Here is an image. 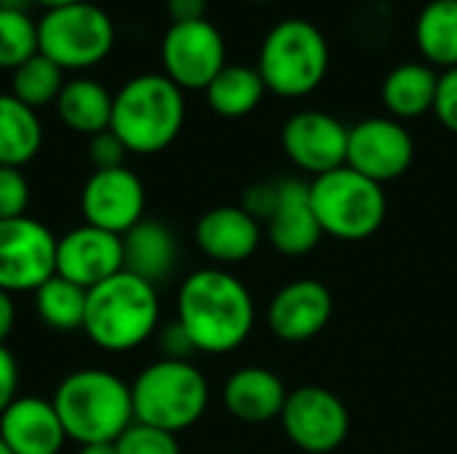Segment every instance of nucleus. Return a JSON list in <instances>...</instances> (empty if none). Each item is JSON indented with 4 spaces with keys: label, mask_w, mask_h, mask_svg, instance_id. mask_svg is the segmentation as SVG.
<instances>
[{
    "label": "nucleus",
    "mask_w": 457,
    "mask_h": 454,
    "mask_svg": "<svg viewBox=\"0 0 457 454\" xmlns=\"http://www.w3.org/2000/svg\"><path fill=\"white\" fill-rule=\"evenodd\" d=\"M177 321L198 353H230L254 329V300L244 281L222 268L190 273L177 297Z\"/></svg>",
    "instance_id": "1"
},
{
    "label": "nucleus",
    "mask_w": 457,
    "mask_h": 454,
    "mask_svg": "<svg viewBox=\"0 0 457 454\" xmlns=\"http://www.w3.org/2000/svg\"><path fill=\"white\" fill-rule=\"evenodd\" d=\"M67 439L86 444H112L134 423L131 385L104 369L67 375L51 399Z\"/></svg>",
    "instance_id": "2"
},
{
    "label": "nucleus",
    "mask_w": 457,
    "mask_h": 454,
    "mask_svg": "<svg viewBox=\"0 0 457 454\" xmlns=\"http://www.w3.org/2000/svg\"><path fill=\"white\" fill-rule=\"evenodd\" d=\"M185 96L163 72H145L131 78L112 94L110 131L129 153L153 155L166 150L182 131Z\"/></svg>",
    "instance_id": "3"
},
{
    "label": "nucleus",
    "mask_w": 457,
    "mask_h": 454,
    "mask_svg": "<svg viewBox=\"0 0 457 454\" xmlns=\"http://www.w3.org/2000/svg\"><path fill=\"white\" fill-rule=\"evenodd\" d=\"M161 305L153 284L120 270L104 284L88 289L83 332L107 353L139 348L158 329Z\"/></svg>",
    "instance_id": "4"
},
{
    "label": "nucleus",
    "mask_w": 457,
    "mask_h": 454,
    "mask_svg": "<svg viewBox=\"0 0 457 454\" xmlns=\"http://www.w3.org/2000/svg\"><path fill=\"white\" fill-rule=\"evenodd\" d=\"M329 70V45L321 29L305 19L278 21L262 40L257 72L276 96L313 94Z\"/></svg>",
    "instance_id": "5"
},
{
    "label": "nucleus",
    "mask_w": 457,
    "mask_h": 454,
    "mask_svg": "<svg viewBox=\"0 0 457 454\" xmlns=\"http://www.w3.org/2000/svg\"><path fill=\"white\" fill-rule=\"evenodd\" d=\"M134 420L177 433L195 425L209 404V383L190 361L161 359L131 385Z\"/></svg>",
    "instance_id": "6"
},
{
    "label": "nucleus",
    "mask_w": 457,
    "mask_h": 454,
    "mask_svg": "<svg viewBox=\"0 0 457 454\" xmlns=\"http://www.w3.org/2000/svg\"><path fill=\"white\" fill-rule=\"evenodd\" d=\"M311 206L321 230L340 241H364L375 235L388 209L383 185L367 179L351 166L313 177Z\"/></svg>",
    "instance_id": "7"
},
{
    "label": "nucleus",
    "mask_w": 457,
    "mask_h": 454,
    "mask_svg": "<svg viewBox=\"0 0 457 454\" xmlns=\"http://www.w3.org/2000/svg\"><path fill=\"white\" fill-rule=\"evenodd\" d=\"M115 24L91 0L51 8L37 21V51L62 70H88L110 56Z\"/></svg>",
    "instance_id": "8"
},
{
    "label": "nucleus",
    "mask_w": 457,
    "mask_h": 454,
    "mask_svg": "<svg viewBox=\"0 0 457 454\" xmlns=\"http://www.w3.org/2000/svg\"><path fill=\"white\" fill-rule=\"evenodd\" d=\"M56 235L32 217L0 219V289L37 292L56 276Z\"/></svg>",
    "instance_id": "9"
},
{
    "label": "nucleus",
    "mask_w": 457,
    "mask_h": 454,
    "mask_svg": "<svg viewBox=\"0 0 457 454\" xmlns=\"http://www.w3.org/2000/svg\"><path fill=\"white\" fill-rule=\"evenodd\" d=\"M225 56V37L209 19L171 24L161 43L163 75L182 91H206V86L228 64Z\"/></svg>",
    "instance_id": "10"
},
{
    "label": "nucleus",
    "mask_w": 457,
    "mask_h": 454,
    "mask_svg": "<svg viewBox=\"0 0 457 454\" xmlns=\"http://www.w3.org/2000/svg\"><path fill=\"white\" fill-rule=\"evenodd\" d=\"M281 425L289 442L308 454H329L348 439L351 417L345 404L327 388L303 385L289 391Z\"/></svg>",
    "instance_id": "11"
},
{
    "label": "nucleus",
    "mask_w": 457,
    "mask_h": 454,
    "mask_svg": "<svg viewBox=\"0 0 457 454\" xmlns=\"http://www.w3.org/2000/svg\"><path fill=\"white\" fill-rule=\"evenodd\" d=\"M415 158V142L396 118H367L348 128L345 166L386 185L399 179Z\"/></svg>",
    "instance_id": "12"
},
{
    "label": "nucleus",
    "mask_w": 457,
    "mask_h": 454,
    "mask_svg": "<svg viewBox=\"0 0 457 454\" xmlns=\"http://www.w3.org/2000/svg\"><path fill=\"white\" fill-rule=\"evenodd\" d=\"M281 147L297 169L321 177L345 166L348 126H343L329 112L303 110L284 123Z\"/></svg>",
    "instance_id": "13"
},
{
    "label": "nucleus",
    "mask_w": 457,
    "mask_h": 454,
    "mask_svg": "<svg viewBox=\"0 0 457 454\" xmlns=\"http://www.w3.org/2000/svg\"><path fill=\"white\" fill-rule=\"evenodd\" d=\"M80 209L88 225L126 235L145 219V185L126 166L94 171L83 185Z\"/></svg>",
    "instance_id": "14"
},
{
    "label": "nucleus",
    "mask_w": 457,
    "mask_h": 454,
    "mask_svg": "<svg viewBox=\"0 0 457 454\" xmlns=\"http://www.w3.org/2000/svg\"><path fill=\"white\" fill-rule=\"evenodd\" d=\"M123 270V238L94 225H80L56 241V276L94 289Z\"/></svg>",
    "instance_id": "15"
},
{
    "label": "nucleus",
    "mask_w": 457,
    "mask_h": 454,
    "mask_svg": "<svg viewBox=\"0 0 457 454\" xmlns=\"http://www.w3.org/2000/svg\"><path fill=\"white\" fill-rule=\"evenodd\" d=\"M332 292L316 278H297L287 284L268 308L270 332L284 343L313 340L332 318Z\"/></svg>",
    "instance_id": "16"
},
{
    "label": "nucleus",
    "mask_w": 457,
    "mask_h": 454,
    "mask_svg": "<svg viewBox=\"0 0 457 454\" xmlns=\"http://www.w3.org/2000/svg\"><path fill=\"white\" fill-rule=\"evenodd\" d=\"M265 227L276 252L287 257H303L313 252L324 230L311 206V182L297 179V177L278 179L276 209L268 217Z\"/></svg>",
    "instance_id": "17"
},
{
    "label": "nucleus",
    "mask_w": 457,
    "mask_h": 454,
    "mask_svg": "<svg viewBox=\"0 0 457 454\" xmlns=\"http://www.w3.org/2000/svg\"><path fill=\"white\" fill-rule=\"evenodd\" d=\"M0 439L13 454H59L67 433L51 401L21 396L0 415Z\"/></svg>",
    "instance_id": "18"
},
{
    "label": "nucleus",
    "mask_w": 457,
    "mask_h": 454,
    "mask_svg": "<svg viewBox=\"0 0 457 454\" xmlns=\"http://www.w3.org/2000/svg\"><path fill=\"white\" fill-rule=\"evenodd\" d=\"M262 238L260 222L241 206H217L206 211L195 225V241L206 257L220 265H236L249 260Z\"/></svg>",
    "instance_id": "19"
},
{
    "label": "nucleus",
    "mask_w": 457,
    "mask_h": 454,
    "mask_svg": "<svg viewBox=\"0 0 457 454\" xmlns=\"http://www.w3.org/2000/svg\"><path fill=\"white\" fill-rule=\"evenodd\" d=\"M287 385L265 367H244L225 383V407L244 423H268L281 417L287 404Z\"/></svg>",
    "instance_id": "20"
},
{
    "label": "nucleus",
    "mask_w": 457,
    "mask_h": 454,
    "mask_svg": "<svg viewBox=\"0 0 457 454\" xmlns=\"http://www.w3.org/2000/svg\"><path fill=\"white\" fill-rule=\"evenodd\" d=\"M123 238V270L158 286L174 273L177 265V238L155 219L137 222Z\"/></svg>",
    "instance_id": "21"
},
{
    "label": "nucleus",
    "mask_w": 457,
    "mask_h": 454,
    "mask_svg": "<svg viewBox=\"0 0 457 454\" xmlns=\"http://www.w3.org/2000/svg\"><path fill=\"white\" fill-rule=\"evenodd\" d=\"M439 75L431 64L407 62L394 67L383 80V104L394 118H420L434 110Z\"/></svg>",
    "instance_id": "22"
},
{
    "label": "nucleus",
    "mask_w": 457,
    "mask_h": 454,
    "mask_svg": "<svg viewBox=\"0 0 457 454\" xmlns=\"http://www.w3.org/2000/svg\"><path fill=\"white\" fill-rule=\"evenodd\" d=\"M56 112L67 128L86 136H96L110 128L112 94L91 78H75L64 83L56 99Z\"/></svg>",
    "instance_id": "23"
},
{
    "label": "nucleus",
    "mask_w": 457,
    "mask_h": 454,
    "mask_svg": "<svg viewBox=\"0 0 457 454\" xmlns=\"http://www.w3.org/2000/svg\"><path fill=\"white\" fill-rule=\"evenodd\" d=\"M43 144L37 110L19 102L13 94H0V166L21 169Z\"/></svg>",
    "instance_id": "24"
},
{
    "label": "nucleus",
    "mask_w": 457,
    "mask_h": 454,
    "mask_svg": "<svg viewBox=\"0 0 457 454\" xmlns=\"http://www.w3.org/2000/svg\"><path fill=\"white\" fill-rule=\"evenodd\" d=\"M265 91L268 88L257 67L225 64L222 72L206 86V102L222 118H244L257 110Z\"/></svg>",
    "instance_id": "25"
},
{
    "label": "nucleus",
    "mask_w": 457,
    "mask_h": 454,
    "mask_svg": "<svg viewBox=\"0 0 457 454\" xmlns=\"http://www.w3.org/2000/svg\"><path fill=\"white\" fill-rule=\"evenodd\" d=\"M415 40L431 67H457V0H431L418 16Z\"/></svg>",
    "instance_id": "26"
},
{
    "label": "nucleus",
    "mask_w": 457,
    "mask_h": 454,
    "mask_svg": "<svg viewBox=\"0 0 457 454\" xmlns=\"http://www.w3.org/2000/svg\"><path fill=\"white\" fill-rule=\"evenodd\" d=\"M86 300H88L86 289H80L78 284H72L62 276H51L35 292V310L46 326H51L56 332H78V329H83Z\"/></svg>",
    "instance_id": "27"
},
{
    "label": "nucleus",
    "mask_w": 457,
    "mask_h": 454,
    "mask_svg": "<svg viewBox=\"0 0 457 454\" xmlns=\"http://www.w3.org/2000/svg\"><path fill=\"white\" fill-rule=\"evenodd\" d=\"M62 88H64V70L51 59H46L40 51L11 72V94L32 110L46 107L51 102L56 104Z\"/></svg>",
    "instance_id": "28"
},
{
    "label": "nucleus",
    "mask_w": 457,
    "mask_h": 454,
    "mask_svg": "<svg viewBox=\"0 0 457 454\" xmlns=\"http://www.w3.org/2000/svg\"><path fill=\"white\" fill-rule=\"evenodd\" d=\"M37 54V21L27 11L0 8V67L16 70Z\"/></svg>",
    "instance_id": "29"
},
{
    "label": "nucleus",
    "mask_w": 457,
    "mask_h": 454,
    "mask_svg": "<svg viewBox=\"0 0 457 454\" xmlns=\"http://www.w3.org/2000/svg\"><path fill=\"white\" fill-rule=\"evenodd\" d=\"M118 454H182L177 436L145 423H131L115 442Z\"/></svg>",
    "instance_id": "30"
},
{
    "label": "nucleus",
    "mask_w": 457,
    "mask_h": 454,
    "mask_svg": "<svg viewBox=\"0 0 457 454\" xmlns=\"http://www.w3.org/2000/svg\"><path fill=\"white\" fill-rule=\"evenodd\" d=\"M29 203V185L21 169L0 166V219L24 217Z\"/></svg>",
    "instance_id": "31"
},
{
    "label": "nucleus",
    "mask_w": 457,
    "mask_h": 454,
    "mask_svg": "<svg viewBox=\"0 0 457 454\" xmlns=\"http://www.w3.org/2000/svg\"><path fill=\"white\" fill-rule=\"evenodd\" d=\"M91 163H94V171H104V169H120L123 166V158H126V144L115 136V131H102L96 136H91Z\"/></svg>",
    "instance_id": "32"
},
{
    "label": "nucleus",
    "mask_w": 457,
    "mask_h": 454,
    "mask_svg": "<svg viewBox=\"0 0 457 454\" xmlns=\"http://www.w3.org/2000/svg\"><path fill=\"white\" fill-rule=\"evenodd\" d=\"M436 118L457 134V67L445 70L439 75V88H436V102H434Z\"/></svg>",
    "instance_id": "33"
},
{
    "label": "nucleus",
    "mask_w": 457,
    "mask_h": 454,
    "mask_svg": "<svg viewBox=\"0 0 457 454\" xmlns=\"http://www.w3.org/2000/svg\"><path fill=\"white\" fill-rule=\"evenodd\" d=\"M158 345H161L163 359H169V361H187L193 353H198L195 345H193V340H190V334L182 329L179 321H171V324L161 332Z\"/></svg>",
    "instance_id": "34"
},
{
    "label": "nucleus",
    "mask_w": 457,
    "mask_h": 454,
    "mask_svg": "<svg viewBox=\"0 0 457 454\" xmlns=\"http://www.w3.org/2000/svg\"><path fill=\"white\" fill-rule=\"evenodd\" d=\"M16 388H19V367L16 359L5 345H0V415L16 401Z\"/></svg>",
    "instance_id": "35"
},
{
    "label": "nucleus",
    "mask_w": 457,
    "mask_h": 454,
    "mask_svg": "<svg viewBox=\"0 0 457 454\" xmlns=\"http://www.w3.org/2000/svg\"><path fill=\"white\" fill-rule=\"evenodd\" d=\"M166 11L171 16V24L198 21L206 19V0H166Z\"/></svg>",
    "instance_id": "36"
},
{
    "label": "nucleus",
    "mask_w": 457,
    "mask_h": 454,
    "mask_svg": "<svg viewBox=\"0 0 457 454\" xmlns=\"http://www.w3.org/2000/svg\"><path fill=\"white\" fill-rule=\"evenodd\" d=\"M13 321H16V308H13V300L8 292L0 289V345L5 343V337L11 334L13 329Z\"/></svg>",
    "instance_id": "37"
},
{
    "label": "nucleus",
    "mask_w": 457,
    "mask_h": 454,
    "mask_svg": "<svg viewBox=\"0 0 457 454\" xmlns=\"http://www.w3.org/2000/svg\"><path fill=\"white\" fill-rule=\"evenodd\" d=\"M78 454H118V450H115V442L112 444H86V447H80Z\"/></svg>",
    "instance_id": "38"
},
{
    "label": "nucleus",
    "mask_w": 457,
    "mask_h": 454,
    "mask_svg": "<svg viewBox=\"0 0 457 454\" xmlns=\"http://www.w3.org/2000/svg\"><path fill=\"white\" fill-rule=\"evenodd\" d=\"M32 3L29 0H0V8H8V11H27Z\"/></svg>",
    "instance_id": "39"
},
{
    "label": "nucleus",
    "mask_w": 457,
    "mask_h": 454,
    "mask_svg": "<svg viewBox=\"0 0 457 454\" xmlns=\"http://www.w3.org/2000/svg\"><path fill=\"white\" fill-rule=\"evenodd\" d=\"M29 3L43 5L46 11H51V8H62V5H70V3H80V0H29Z\"/></svg>",
    "instance_id": "40"
},
{
    "label": "nucleus",
    "mask_w": 457,
    "mask_h": 454,
    "mask_svg": "<svg viewBox=\"0 0 457 454\" xmlns=\"http://www.w3.org/2000/svg\"><path fill=\"white\" fill-rule=\"evenodd\" d=\"M0 454H13L8 447H5V444H3V439H0Z\"/></svg>",
    "instance_id": "41"
},
{
    "label": "nucleus",
    "mask_w": 457,
    "mask_h": 454,
    "mask_svg": "<svg viewBox=\"0 0 457 454\" xmlns=\"http://www.w3.org/2000/svg\"><path fill=\"white\" fill-rule=\"evenodd\" d=\"M252 3H270V0H252Z\"/></svg>",
    "instance_id": "42"
}]
</instances>
